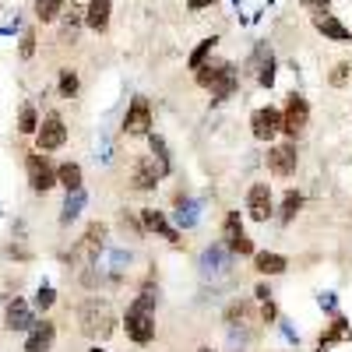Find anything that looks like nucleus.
<instances>
[{"label": "nucleus", "instance_id": "nucleus-28", "mask_svg": "<svg viewBox=\"0 0 352 352\" xmlns=\"http://www.w3.org/2000/svg\"><path fill=\"white\" fill-rule=\"evenodd\" d=\"M300 208H303V194H300V190H285V197H282V208H278L282 222H292V219L300 215Z\"/></svg>", "mask_w": 352, "mask_h": 352}, {"label": "nucleus", "instance_id": "nucleus-33", "mask_svg": "<svg viewBox=\"0 0 352 352\" xmlns=\"http://www.w3.org/2000/svg\"><path fill=\"white\" fill-rule=\"evenodd\" d=\"M53 303H56V292H53V285H50V282H43V285L36 289V310H43V314H46Z\"/></svg>", "mask_w": 352, "mask_h": 352}, {"label": "nucleus", "instance_id": "nucleus-7", "mask_svg": "<svg viewBox=\"0 0 352 352\" xmlns=\"http://www.w3.org/2000/svg\"><path fill=\"white\" fill-rule=\"evenodd\" d=\"M36 144L39 152H56L67 144V127H64V116L60 113H46L43 124L36 127Z\"/></svg>", "mask_w": 352, "mask_h": 352}, {"label": "nucleus", "instance_id": "nucleus-40", "mask_svg": "<svg viewBox=\"0 0 352 352\" xmlns=\"http://www.w3.org/2000/svg\"><path fill=\"white\" fill-rule=\"evenodd\" d=\"M261 314H264V320H275V303L268 300V303H264V310H261Z\"/></svg>", "mask_w": 352, "mask_h": 352}, {"label": "nucleus", "instance_id": "nucleus-38", "mask_svg": "<svg viewBox=\"0 0 352 352\" xmlns=\"http://www.w3.org/2000/svg\"><path fill=\"white\" fill-rule=\"evenodd\" d=\"M190 11H204V8H215V0H187Z\"/></svg>", "mask_w": 352, "mask_h": 352}, {"label": "nucleus", "instance_id": "nucleus-3", "mask_svg": "<svg viewBox=\"0 0 352 352\" xmlns=\"http://www.w3.org/2000/svg\"><path fill=\"white\" fill-rule=\"evenodd\" d=\"M78 320H81V335H88V338H109L113 335V328H116V317H113V310H109V303L106 300H88L85 307H81V314H78Z\"/></svg>", "mask_w": 352, "mask_h": 352}, {"label": "nucleus", "instance_id": "nucleus-26", "mask_svg": "<svg viewBox=\"0 0 352 352\" xmlns=\"http://www.w3.org/2000/svg\"><path fill=\"white\" fill-rule=\"evenodd\" d=\"M148 144H152V155H155L162 176H169V173H173V155H169V148H166V141H162L159 134H148Z\"/></svg>", "mask_w": 352, "mask_h": 352}, {"label": "nucleus", "instance_id": "nucleus-14", "mask_svg": "<svg viewBox=\"0 0 352 352\" xmlns=\"http://www.w3.org/2000/svg\"><path fill=\"white\" fill-rule=\"evenodd\" d=\"M106 232H109V229H106L102 222H92V226L85 229V236H81V243H78V254H85L88 264L99 261V250L106 247Z\"/></svg>", "mask_w": 352, "mask_h": 352}, {"label": "nucleus", "instance_id": "nucleus-27", "mask_svg": "<svg viewBox=\"0 0 352 352\" xmlns=\"http://www.w3.org/2000/svg\"><path fill=\"white\" fill-rule=\"evenodd\" d=\"M81 208H85V190H71V194H67V201H64L60 222H64V226H71V222L81 215Z\"/></svg>", "mask_w": 352, "mask_h": 352}, {"label": "nucleus", "instance_id": "nucleus-25", "mask_svg": "<svg viewBox=\"0 0 352 352\" xmlns=\"http://www.w3.org/2000/svg\"><path fill=\"white\" fill-rule=\"evenodd\" d=\"M64 8H67V0H36V18L46 25V21H56L64 14Z\"/></svg>", "mask_w": 352, "mask_h": 352}, {"label": "nucleus", "instance_id": "nucleus-20", "mask_svg": "<svg viewBox=\"0 0 352 352\" xmlns=\"http://www.w3.org/2000/svg\"><path fill=\"white\" fill-rule=\"evenodd\" d=\"M254 268L261 275H282L289 268V261L282 254H272V250H254Z\"/></svg>", "mask_w": 352, "mask_h": 352}, {"label": "nucleus", "instance_id": "nucleus-31", "mask_svg": "<svg viewBox=\"0 0 352 352\" xmlns=\"http://www.w3.org/2000/svg\"><path fill=\"white\" fill-rule=\"evenodd\" d=\"M261 56H264V50H261ZM257 85L261 88H272L275 85V56L268 53V56H264V60H261V74H257Z\"/></svg>", "mask_w": 352, "mask_h": 352}, {"label": "nucleus", "instance_id": "nucleus-10", "mask_svg": "<svg viewBox=\"0 0 352 352\" xmlns=\"http://www.w3.org/2000/svg\"><path fill=\"white\" fill-rule=\"evenodd\" d=\"M275 212V197H272V187L268 184H254L247 190V215L254 222H268Z\"/></svg>", "mask_w": 352, "mask_h": 352}, {"label": "nucleus", "instance_id": "nucleus-1", "mask_svg": "<svg viewBox=\"0 0 352 352\" xmlns=\"http://www.w3.org/2000/svg\"><path fill=\"white\" fill-rule=\"evenodd\" d=\"M155 303H159V292H155L152 285H144L141 296L127 307L124 328H127V338H131L134 345L155 342Z\"/></svg>", "mask_w": 352, "mask_h": 352}, {"label": "nucleus", "instance_id": "nucleus-15", "mask_svg": "<svg viewBox=\"0 0 352 352\" xmlns=\"http://www.w3.org/2000/svg\"><path fill=\"white\" fill-rule=\"evenodd\" d=\"M314 28H317L324 39H331V43H349V39H352L349 28H345L335 14H328V11H317V14H314Z\"/></svg>", "mask_w": 352, "mask_h": 352}, {"label": "nucleus", "instance_id": "nucleus-41", "mask_svg": "<svg viewBox=\"0 0 352 352\" xmlns=\"http://www.w3.org/2000/svg\"><path fill=\"white\" fill-rule=\"evenodd\" d=\"M197 352H215V349H208V345H201V349H197Z\"/></svg>", "mask_w": 352, "mask_h": 352}, {"label": "nucleus", "instance_id": "nucleus-35", "mask_svg": "<svg viewBox=\"0 0 352 352\" xmlns=\"http://www.w3.org/2000/svg\"><path fill=\"white\" fill-rule=\"evenodd\" d=\"M18 53H21V60H32V56H36V28H25V32H21Z\"/></svg>", "mask_w": 352, "mask_h": 352}, {"label": "nucleus", "instance_id": "nucleus-16", "mask_svg": "<svg viewBox=\"0 0 352 352\" xmlns=\"http://www.w3.org/2000/svg\"><path fill=\"white\" fill-rule=\"evenodd\" d=\"M141 222H144V229L159 232L162 240H169V243H180V229L169 226V219H166L162 212H155V208H141Z\"/></svg>", "mask_w": 352, "mask_h": 352}, {"label": "nucleus", "instance_id": "nucleus-36", "mask_svg": "<svg viewBox=\"0 0 352 352\" xmlns=\"http://www.w3.org/2000/svg\"><path fill=\"white\" fill-rule=\"evenodd\" d=\"M300 4H303L307 11H314V14H317V11H328L331 0H300Z\"/></svg>", "mask_w": 352, "mask_h": 352}, {"label": "nucleus", "instance_id": "nucleus-22", "mask_svg": "<svg viewBox=\"0 0 352 352\" xmlns=\"http://www.w3.org/2000/svg\"><path fill=\"white\" fill-rule=\"evenodd\" d=\"M173 219H176V226H180V229H194V226L201 222V215H197V201H194V197H176V212H173Z\"/></svg>", "mask_w": 352, "mask_h": 352}, {"label": "nucleus", "instance_id": "nucleus-9", "mask_svg": "<svg viewBox=\"0 0 352 352\" xmlns=\"http://www.w3.org/2000/svg\"><path fill=\"white\" fill-rule=\"evenodd\" d=\"M124 134H131V138H148L152 134V106H148L144 96H138L127 106V113H124Z\"/></svg>", "mask_w": 352, "mask_h": 352}, {"label": "nucleus", "instance_id": "nucleus-18", "mask_svg": "<svg viewBox=\"0 0 352 352\" xmlns=\"http://www.w3.org/2000/svg\"><path fill=\"white\" fill-rule=\"evenodd\" d=\"M109 11H113V0H88L85 25L92 28V32H106L109 28Z\"/></svg>", "mask_w": 352, "mask_h": 352}, {"label": "nucleus", "instance_id": "nucleus-29", "mask_svg": "<svg viewBox=\"0 0 352 352\" xmlns=\"http://www.w3.org/2000/svg\"><path fill=\"white\" fill-rule=\"evenodd\" d=\"M215 43H219L215 36H208V39H201V43H197V50L190 53V60H187V67H190V71H197V67H204V60H208V53L215 50Z\"/></svg>", "mask_w": 352, "mask_h": 352}, {"label": "nucleus", "instance_id": "nucleus-24", "mask_svg": "<svg viewBox=\"0 0 352 352\" xmlns=\"http://www.w3.org/2000/svg\"><path fill=\"white\" fill-rule=\"evenodd\" d=\"M56 184H60L67 194H71V190H81V166H78V162L56 166Z\"/></svg>", "mask_w": 352, "mask_h": 352}, {"label": "nucleus", "instance_id": "nucleus-32", "mask_svg": "<svg viewBox=\"0 0 352 352\" xmlns=\"http://www.w3.org/2000/svg\"><path fill=\"white\" fill-rule=\"evenodd\" d=\"M60 96L64 99H74L78 96V71H71V67L60 71Z\"/></svg>", "mask_w": 352, "mask_h": 352}, {"label": "nucleus", "instance_id": "nucleus-30", "mask_svg": "<svg viewBox=\"0 0 352 352\" xmlns=\"http://www.w3.org/2000/svg\"><path fill=\"white\" fill-rule=\"evenodd\" d=\"M36 127H39V113H36V106H21V113H18V131L21 134H36Z\"/></svg>", "mask_w": 352, "mask_h": 352}, {"label": "nucleus", "instance_id": "nucleus-39", "mask_svg": "<svg viewBox=\"0 0 352 352\" xmlns=\"http://www.w3.org/2000/svg\"><path fill=\"white\" fill-rule=\"evenodd\" d=\"M254 296H257L261 303H268V300H272V289H268V285H257V292H254Z\"/></svg>", "mask_w": 352, "mask_h": 352}, {"label": "nucleus", "instance_id": "nucleus-21", "mask_svg": "<svg viewBox=\"0 0 352 352\" xmlns=\"http://www.w3.org/2000/svg\"><path fill=\"white\" fill-rule=\"evenodd\" d=\"M352 338V324L345 317H335L331 320V328H328V335H320V342H317V352H328L335 342H349Z\"/></svg>", "mask_w": 352, "mask_h": 352}, {"label": "nucleus", "instance_id": "nucleus-37", "mask_svg": "<svg viewBox=\"0 0 352 352\" xmlns=\"http://www.w3.org/2000/svg\"><path fill=\"white\" fill-rule=\"evenodd\" d=\"M320 310H328V314H335V310H338L335 292H324V296H320Z\"/></svg>", "mask_w": 352, "mask_h": 352}, {"label": "nucleus", "instance_id": "nucleus-11", "mask_svg": "<svg viewBox=\"0 0 352 352\" xmlns=\"http://www.w3.org/2000/svg\"><path fill=\"white\" fill-rule=\"evenodd\" d=\"M296 166H300L296 144H272V148H268V169L275 176H292V173H296Z\"/></svg>", "mask_w": 352, "mask_h": 352}, {"label": "nucleus", "instance_id": "nucleus-23", "mask_svg": "<svg viewBox=\"0 0 352 352\" xmlns=\"http://www.w3.org/2000/svg\"><path fill=\"white\" fill-rule=\"evenodd\" d=\"M85 25V11L71 4V11L64 14V28H60V43H78V32Z\"/></svg>", "mask_w": 352, "mask_h": 352}, {"label": "nucleus", "instance_id": "nucleus-2", "mask_svg": "<svg viewBox=\"0 0 352 352\" xmlns=\"http://www.w3.org/2000/svg\"><path fill=\"white\" fill-rule=\"evenodd\" d=\"M197 85L212 92V102H226L236 92V67L232 64H204V67H197Z\"/></svg>", "mask_w": 352, "mask_h": 352}, {"label": "nucleus", "instance_id": "nucleus-12", "mask_svg": "<svg viewBox=\"0 0 352 352\" xmlns=\"http://www.w3.org/2000/svg\"><path fill=\"white\" fill-rule=\"evenodd\" d=\"M56 342V324L53 320H36L32 328H28V338H25V352H50Z\"/></svg>", "mask_w": 352, "mask_h": 352}, {"label": "nucleus", "instance_id": "nucleus-5", "mask_svg": "<svg viewBox=\"0 0 352 352\" xmlns=\"http://www.w3.org/2000/svg\"><path fill=\"white\" fill-rule=\"evenodd\" d=\"M25 173H28V187H32L36 194H50L56 187V169L46 155L39 152H28L25 155Z\"/></svg>", "mask_w": 352, "mask_h": 352}, {"label": "nucleus", "instance_id": "nucleus-34", "mask_svg": "<svg viewBox=\"0 0 352 352\" xmlns=\"http://www.w3.org/2000/svg\"><path fill=\"white\" fill-rule=\"evenodd\" d=\"M349 78H352V64H335L331 74H328V85H331V88H345Z\"/></svg>", "mask_w": 352, "mask_h": 352}, {"label": "nucleus", "instance_id": "nucleus-42", "mask_svg": "<svg viewBox=\"0 0 352 352\" xmlns=\"http://www.w3.org/2000/svg\"><path fill=\"white\" fill-rule=\"evenodd\" d=\"M88 352H106V349H99V345H96V349H88Z\"/></svg>", "mask_w": 352, "mask_h": 352}, {"label": "nucleus", "instance_id": "nucleus-8", "mask_svg": "<svg viewBox=\"0 0 352 352\" xmlns=\"http://www.w3.org/2000/svg\"><path fill=\"white\" fill-rule=\"evenodd\" d=\"M250 134L257 138V141H275L278 134H282V109H275V106H261V109H254L250 113Z\"/></svg>", "mask_w": 352, "mask_h": 352}, {"label": "nucleus", "instance_id": "nucleus-6", "mask_svg": "<svg viewBox=\"0 0 352 352\" xmlns=\"http://www.w3.org/2000/svg\"><path fill=\"white\" fill-rule=\"evenodd\" d=\"M310 124V106L300 92H289L285 96V109H282V134L289 138H300Z\"/></svg>", "mask_w": 352, "mask_h": 352}, {"label": "nucleus", "instance_id": "nucleus-17", "mask_svg": "<svg viewBox=\"0 0 352 352\" xmlns=\"http://www.w3.org/2000/svg\"><path fill=\"white\" fill-rule=\"evenodd\" d=\"M32 324H36V310L14 296V303H8V328L11 331H28Z\"/></svg>", "mask_w": 352, "mask_h": 352}, {"label": "nucleus", "instance_id": "nucleus-4", "mask_svg": "<svg viewBox=\"0 0 352 352\" xmlns=\"http://www.w3.org/2000/svg\"><path fill=\"white\" fill-rule=\"evenodd\" d=\"M222 247L229 254H236V257H254V240L247 236V229H243V219L240 212H229L226 222H222Z\"/></svg>", "mask_w": 352, "mask_h": 352}, {"label": "nucleus", "instance_id": "nucleus-19", "mask_svg": "<svg viewBox=\"0 0 352 352\" xmlns=\"http://www.w3.org/2000/svg\"><path fill=\"white\" fill-rule=\"evenodd\" d=\"M201 272L204 275H226L229 272V250L226 247H208L201 254Z\"/></svg>", "mask_w": 352, "mask_h": 352}, {"label": "nucleus", "instance_id": "nucleus-13", "mask_svg": "<svg viewBox=\"0 0 352 352\" xmlns=\"http://www.w3.org/2000/svg\"><path fill=\"white\" fill-rule=\"evenodd\" d=\"M159 180H162V169L155 166V159L141 155V159L134 162V173H131L134 190H155V184H159Z\"/></svg>", "mask_w": 352, "mask_h": 352}]
</instances>
